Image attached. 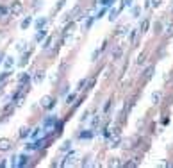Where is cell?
<instances>
[{
	"label": "cell",
	"instance_id": "603a6c76",
	"mask_svg": "<svg viewBox=\"0 0 173 168\" xmlns=\"http://www.w3.org/2000/svg\"><path fill=\"white\" fill-rule=\"evenodd\" d=\"M120 143H121L123 149H130V147H132V139H123V141H120Z\"/></svg>",
	"mask_w": 173,
	"mask_h": 168
},
{
	"label": "cell",
	"instance_id": "e575fe53",
	"mask_svg": "<svg viewBox=\"0 0 173 168\" xmlns=\"http://www.w3.org/2000/svg\"><path fill=\"white\" fill-rule=\"evenodd\" d=\"M154 29H155V32H161V31H162V27H161V23H159V21L154 25Z\"/></svg>",
	"mask_w": 173,
	"mask_h": 168
},
{
	"label": "cell",
	"instance_id": "2e32d148",
	"mask_svg": "<svg viewBox=\"0 0 173 168\" xmlns=\"http://www.w3.org/2000/svg\"><path fill=\"white\" fill-rule=\"evenodd\" d=\"M118 14H120V9H111V13H109V20L114 21V20L118 18Z\"/></svg>",
	"mask_w": 173,
	"mask_h": 168
},
{
	"label": "cell",
	"instance_id": "44dd1931",
	"mask_svg": "<svg viewBox=\"0 0 173 168\" xmlns=\"http://www.w3.org/2000/svg\"><path fill=\"white\" fill-rule=\"evenodd\" d=\"M75 99H77V95H75V93H72V95H68V97H66V104H68V106H72V104H75Z\"/></svg>",
	"mask_w": 173,
	"mask_h": 168
},
{
	"label": "cell",
	"instance_id": "52a82bcc",
	"mask_svg": "<svg viewBox=\"0 0 173 168\" xmlns=\"http://www.w3.org/2000/svg\"><path fill=\"white\" fill-rule=\"evenodd\" d=\"M54 41H55V36H50L45 43H43L41 46H43V50H50L52 49V46H54Z\"/></svg>",
	"mask_w": 173,
	"mask_h": 168
},
{
	"label": "cell",
	"instance_id": "ab89813d",
	"mask_svg": "<svg viewBox=\"0 0 173 168\" xmlns=\"http://www.w3.org/2000/svg\"><path fill=\"white\" fill-rule=\"evenodd\" d=\"M138 63H139V64H143V63H145V54H141V56H139V59H138Z\"/></svg>",
	"mask_w": 173,
	"mask_h": 168
},
{
	"label": "cell",
	"instance_id": "7a4b0ae2",
	"mask_svg": "<svg viewBox=\"0 0 173 168\" xmlns=\"http://www.w3.org/2000/svg\"><path fill=\"white\" fill-rule=\"evenodd\" d=\"M39 106H41L43 109H52V107L55 106V97H52V95H45V97H41Z\"/></svg>",
	"mask_w": 173,
	"mask_h": 168
},
{
	"label": "cell",
	"instance_id": "9a60e30c",
	"mask_svg": "<svg viewBox=\"0 0 173 168\" xmlns=\"http://www.w3.org/2000/svg\"><path fill=\"white\" fill-rule=\"evenodd\" d=\"M18 159H20V161H18V164H16V166H25V164L29 163V157H27V156H20Z\"/></svg>",
	"mask_w": 173,
	"mask_h": 168
},
{
	"label": "cell",
	"instance_id": "4316f807",
	"mask_svg": "<svg viewBox=\"0 0 173 168\" xmlns=\"http://www.w3.org/2000/svg\"><path fill=\"white\" fill-rule=\"evenodd\" d=\"M120 164H121V163H120V159H118V157H114V159L109 163V166H120Z\"/></svg>",
	"mask_w": 173,
	"mask_h": 168
},
{
	"label": "cell",
	"instance_id": "60d3db41",
	"mask_svg": "<svg viewBox=\"0 0 173 168\" xmlns=\"http://www.w3.org/2000/svg\"><path fill=\"white\" fill-rule=\"evenodd\" d=\"M132 14L138 16V14H139V7H134V9H132Z\"/></svg>",
	"mask_w": 173,
	"mask_h": 168
},
{
	"label": "cell",
	"instance_id": "f35d334b",
	"mask_svg": "<svg viewBox=\"0 0 173 168\" xmlns=\"http://www.w3.org/2000/svg\"><path fill=\"white\" fill-rule=\"evenodd\" d=\"M123 32H125V27H120V29H118V32H116V36H121Z\"/></svg>",
	"mask_w": 173,
	"mask_h": 168
},
{
	"label": "cell",
	"instance_id": "6da1fadb",
	"mask_svg": "<svg viewBox=\"0 0 173 168\" xmlns=\"http://www.w3.org/2000/svg\"><path fill=\"white\" fill-rule=\"evenodd\" d=\"M23 13V4L20 0H14V2L9 6V16H20Z\"/></svg>",
	"mask_w": 173,
	"mask_h": 168
},
{
	"label": "cell",
	"instance_id": "836d02e7",
	"mask_svg": "<svg viewBox=\"0 0 173 168\" xmlns=\"http://www.w3.org/2000/svg\"><path fill=\"white\" fill-rule=\"evenodd\" d=\"M113 2H116V0H102V4H104L105 7H107V6H111Z\"/></svg>",
	"mask_w": 173,
	"mask_h": 168
},
{
	"label": "cell",
	"instance_id": "ffe728a7",
	"mask_svg": "<svg viewBox=\"0 0 173 168\" xmlns=\"http://www.w3.org/2000/svg\"><path fill=\"white\" fill-rule=\"evenodd\" d=\"M45 36H47V31H45V29H43V31H41V29H39V32H38V34H36V41H38V43H39V41H41V39H43V38H45Z\"/></svg>",
	"mask_w": 173,
	"mask_h": 168
},
{
	"label": "cell",
	"instance_id": "f1b7e54d",
	"mask_svg": "<svg viewBox=\"0 0 173 168\" xmlns=\"http://www.w3.org/2000/svg\"><path fill=\"white\" fill-rule=\"evenodd\" d=\"M130 2H132V0H121V6H120V9H123L125 6H130Z\"/></svg>",
	"mask_w": 173,
	"mask_h": 168
},
{
	"label": "cell",
	"instance_id": "8d00e7d4",
	"mask_svg": "<svg viewBox=\"0 0 173 168\" xmlns=\"http://www.w3.org/2000/svg\"><path fill=\"white\" fill-rule=\"evenodd\" d=\"M84 84H86V79H82V81H80V82H79V86H77V89H79V91H80V89H82V86H84Z\"/></svg>",
	"mask_w": 173,
	"mask_h": 168
},
{
	"label": "cell",
	"instance_id": "4fadbf2b",
	"mask_svg": "<svg viewBox=\"0 0 173 168\" xmlns=\"http://www.w3.org/2000/svg\"><path fill=\"white\" fill-rule=\"evenodd\" d=\"M93 138V131H82L80 132V139H89Z\"/></svg>",
	"mask_w": 173,
	"mask_h": 168
},
{
	"label": "cell",
	"instance_id": "f546056e",
	"mask_svg": "<svg viewBox=\"0 0 173 168\" xmlns=\"http://www.w3.org/2000/svg\"><path fill=\"white\" fill-rule=\"evenodd\" d=\"M109 109H111V100H107V102H105V106H104V113H107Z\"/></svg>",
	"mask_w": 173,
	"mask_h": 168
},
{
	"label": "cell",
	"instance_id": "9c48e42d",
	"mask_svg": "<svg viewBox=\"0 0 173 168\" xmlns=\"http://www.w3.org/2000/svg\"><path fill=\"white\" fill-rule=\"evenodd\" d=\"M57 122V120H55V116H48L47 120H45V122H43V127H45V129H48L52 124H55Z\"/></svg>",
	"mask_w": 173,
	"mask_h": 168
},
{
	"label": "cell",
	"instance_id": "ac0fdd59",
	"mask_svg": "<svg viewBox=\"0 0 173 168\" xmlns=\"http://www.w3.org/2000/svg\"><path fill=\"white\" fill-rule=\"evenodd\" d=\"M47 21H48L47 18H39V20H38V23H36V27H38V31H39V29H43V27H45V25H47Z\"/></svg>",
	"mask_w": 173,
	"mask_h": 168
},
{
	"label": "cell",
	"instance_id": "8fae6325",
	"mask_svg": "<svg viewBox=\"0 0 173 168\" xmlns=\"http://www.w3.org/2000/svg\"><path fill=\"white\" fill-rule=\"evenodd\" d=\"M73 157H75L73 154H70V156H66V161H62V163H61V166H72V164L75 163V161H73Z\"/></svg>",
	"mask_w": 173,
	"mask_h": 168
},
{
	"label": "cell",
	"instance_id": "74e56055",
	"mask_svg": "<svg viewBox=\"0 0 173 168\" xmlns=\"http://www.w3.org/2000/svg\"><path fill=\"white\" fill-rule=\"evenodd\" d=\"M62 6H64V0H61V2H59V4H57V6H55V11H59V9H61V7H62Z\"/></svg>",
	"mask_w": 173,
	"mask_h": 168
},
{
	"label": "cell",
	"instance_id": "5b68a950",
	"mask_svg": "<svg viewBox=\"0 0 173 168\" xmlns=\"http://www.w3.org/2000/svg\"><path fill=\"white\" fill-rule=\"evenodd\" d=\"M154 71H155V66H148L146 70H145V74H143V79L145 81H150L154 77Z\"/></svg>",
	"mask_w": 173,
	"mask_h": 168
},
{
	"label": "cell",
	"instance_id": "7c38bea8",
	"mask_svg": "<svg viewBox=\"0 0 173 168\" xmlns=\"http://www.w3.org/2000/svg\"><path fill=\"white\" fill-rule=\"evenodd\" d=\"M27 136H30V129L29 127H21L20 129V138H27Z\"/></svg>",
	"mask_w": 173,
	"mask_h": 168
},
{
	"label": "cell",
	"instance_id": "d4e9b609",
	"mask_svg": "<svg viewBox=\"0 0 173 168\" xmlns=\"http://www.w3.org/2000/svg\"><path fill=\"white\" fill-rule=\"evenodd\" d=\"M70 147H72V141H66V143H64V145L61 147V150H62V152H66V150L70 149Z\"/></svg>",
	"mask_w": 173,
	"mask_h": 168
},
{
	"label": "cell",
	"instance_id": "d6986e66",
	"mask_svg": "<svg viewBox=\"0 0 173 168\" xmlns=\"http://www.w3.org/2000/svg\"><path fill=\"white\" fill-rule=\"evenodd\" d=\"M138 34H139V29H134L132 32H130V41L136 45V41H138Z\"/></svg>",
	"mask_w": 173,
	"mask_h": 168
},
{
	"label": "cell",
	"instance_id": "277c9868",
	"mask_svg": "<svg viewBox=\"0 0 173 168\" xmlns=\"http://www.w3.org/2000/svg\"><path fill=\"white\" fill-rule=\"evenodd\" d=\"M120 141H121V138H120V132L116 131L114 134H111V141H109V147H118V145H120Z\"/></svg>",
	"mask_w": 173,
	"mask_h": 168
},
{
	"label": "cell",
	"instance_id": "5bb4252c",
	"mask_svg": "<svg viewBox=\"0 0 173 168\" xmlns=\"http://www.w3.org/2000/svg\"><path fill=\"white\" fill-rule=\"evenodd\" d=\"M11 74H13V71H11V70H6V71H4V74H2V75H0V82H6V81H7V79L11 77Z\"/></svg>",
	"mask_w": 173,
	"mask_h": 168
},
{
	"label": "cell",
	"instance_id": "d590c367",
	"mask_svg": "<svg viewBox=\"0 0 173 168\" xmlns=\"http://www.w3.org/2000/svg\"><path fill=\"white\" fill-rule=\"evenodd\" d=\"M98 54H100V49L93 52V56H91V59H93V61H96V57H98Z\"/></svg>",
	"mask_w": 173,
	"mask_h": 168
},
{
	"label": "cell",
	"instance_id": "b9f144b4",
	"mask_svg": "<svg viewBox=\"0 0 173 168\" xmlns=\"http://www.w3.org/2000/svg\"><path fill=\"white\" fill-rule=\"evenodd\" d=\"M4 59H6V57H4V54H0V63H2Z\"/></svg>",
	"mask_w": 173,
	"mask_h": 168
},
{
	"label": "cell",
	"instance_id": "1f68e13d",
	"mask_svg": "<svg viewBox=\"0 0 173 168\" xmlns=\"http://www.w3.org/2000/svg\"><path fill=\"white\" fill-rule=\"evenodd\" d=\"M18 50H21V52L25 50V41H20V43H18Z\"/></svg>",
	"mask_w": 173,
	"mask_h": 168
},
{
	"label": "cell",
	"instance_id": "4dcf8cb0",
	"mask_svg": "<svg viewBox=\"0 0 173 168\" xmlns=\"http://www.w3.org/2000/svg\"><path fill=\"white\" fill-rule=\"evenodd\" d=\"M121 52H123V50H121V49H116V52H114V54H113V57H114V59H118V57H120V56H121Z\"/></svg>",
	"mask_w": 173,
	"mask_h": 168
},
{
	"label": "cell",
	"instance_id": "d6a6232c",
	"mask_svg": "<svg viewBox=\"0 0 173 168\" xmlns=\"http://www.w3.org/2000/svg\"><path fill=\"white\" fill-rule=\"evenodd\" d=\"M161 4V0H150V6H152V7H157Z\"/></svg>",
	"mask_w": 173,
	"mask_h": 168
},
{
	"label": "cell",
	"instance_id": "83f0119b",
	"mask_svg": "<svg viewBox=\"0 0 173 168\" xmlns=\"http://www.w3.org/2000/svg\"><path fill=\"white\" fill-rule=\"evenodd\" d=\"M100 124V114H95V118H93V127H96Z\"/></svg>",
	"mask_w": 173,
	"mask_h": 168
},
{
	"label": "cell",
	"instance_id": "7402d4cb",
	"mask_svg": "<svg viewBox=\"0 0 173 168\" xmlns=\"http://www.w3.org/2000/svg\"><path fill=\"white\" fill-rule=\"evenodd\" d=\"M30 23H32V18H30V16H27L23 21H21V29H27V27L30 25Z\"/></svg>",
	"mask_w": 173,
	"mask_h": 168
},
{
	"label": "cell",
	"instance_id": "8992f818",
	"mask_svg": "<svg viewBox=\"0 0 173 168\" xmlns=\"http://www.w3.org/2000/svg\"><path fill=\"white\" fill-rule=\"evenodd\" d=\"M161 100H162V93L161 91H154L152 93V104L157 106V104H161Z\"/></svg>",
	"mask_w": 173,
	"mask_h": 168
},
{
	"label": "cell",
	"instance_id": "484cf974",
	"mask_svg": "<svg viewBox=\"0 0 173 168\" xmlns=\"http://www.w3.org/2000/svg\"><path fill=\"white\" fill-rule=\"evenodd\" d=\"M6 14H7V7L0 4V16H6Z\"/></svg>",
	"mask_w": 173,
	"mask_h": 168
},
{
	"label": "cell",
	"instance_id": "ba28073f",
	"mask_svg": "<svg viewBox=\"0 0 173 168\" xmlns=\"http://www.w3.org/2000/svg\"><path fill=\"white\" fill-rule=\"evenodd\" d=\"M43 79H45V71H41V70H39V71H36V75H34V82H36V84H41V82H43Z\"/></svg>",
	"mask_w": 173,
	"mask_h": 168
},
{
	"label": "cell",
	"instance_id": "cb8c5ba5",
	"mask_svg": "<svg viewBox=\"0 0 173 168\" xmlns=\"http://www.w3.org/2000/svg\"><path fill=\"white\" fill-rule=\"evenodd\" d=\"M148 29V20H143V23H141V27H139V32H145Z\"/></svg>",
	"mask_w": 173,
	"mask_h": 168
},
{
	"label": "cell",
	"instance_id": "e0dca14e",
	"mask_svg": "<svg viewBox=\"0 0 173 168\" xmlns=\"http://www.w3.org/2000/svg\"><path fill=\"white\" fill-rule=\"evenodd\" d=\"M13 64H14V59H13V57H6V61H4V66H6L7 70H11V68H13Z\"/></svg>",
	"mask_w": 173,
	"mask_h": 168
},
{
	"label": "cell",
	"instance_id": "30bf717a",
	"mask_svg": "<svg viewBox=\"0 0 173 168\" xmlns=\"http://www.w3.org/2000/svg\"><path fill=\"white\" fill-rule=\"evenodd\" d=\"M164 34L169 38V36H173V21H169V23H166V27H164Z\"/></svg>",
	"mask_w": 173,
	"mask_h": 168
},
{
	"label": "cell",
	"instance_id": "3957f363",
	"mask_svg": "<svg viewBox=\"0 0 173 168\" xmlns=\"http://www.w3.org/2000/svg\"><path fill=\"white\" fill-rule=\"evenodd\" d=\"M13 149V141L9 138H0V152H9Z\"/></svg>",
	"mask_w": 173,
	"mask_h": 168
}]
</instances>
